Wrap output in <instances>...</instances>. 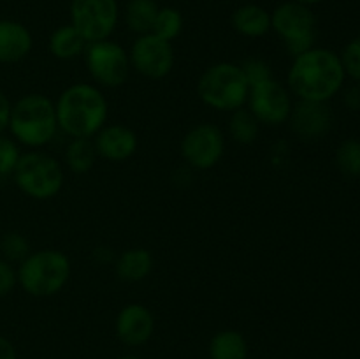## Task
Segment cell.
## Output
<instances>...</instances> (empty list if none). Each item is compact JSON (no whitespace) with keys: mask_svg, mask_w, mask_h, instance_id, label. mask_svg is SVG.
Returning a JSON list of instances; mask_svg holds the SVG:
<instances>
[{"mask_svg":"<svg viewBox=\"0 0 360 359\" xmlns=\"http://www.w3.org/2000/svg\"><path fill=\"white\" fill-rule=\"evenodd\" d=\"M231 23L243 37L259 39L271 32V13L259 4H243L232 13Z\"/></svg>","mask_w":360,"mask_h":359,"instance_id":"17","label":"cell"},{"mask_svg":"<svg viewBox=\"0 0 360 359\" xmlns=\"http://www.w3.org/2000/svg\"><path fill=\"white\" fill-rule=\"evenodd\" d=\"M210 359H248V341L239 331H218L210 341Z\"/></svg>","mask_w":360,"mask_h":359,"instance_id":"20","label":"cell"},{"mask_svg":"<svg viewBox=\"0 0 360 359\" xmlns=\"http://www.w3.org/2000/svg\"><path fill=\"white\" fill-rule=\"evenodd\" d=\"M179 150L190 169L206 171L214 168L224 157L225 136L214 123H199L183 136Z\"/></svg>","mask_w":360,"mask_h":359,"instance_id":"10","label":"cell"},{"mask_svg":"<svg viewBox=\"0 0 360 359\" xmlns=\"http://www.w3.org/2000/svg\"><path fill=\"white\" fill-rule=\"evenodd\" d=\"M157 0H129L125 7V23L137 35L150 34L158 13Z\"/></svg>","mask_w":360,"mask_h":359,"instance_id":"21","label":"cell"},{"mask_svg":"<svg viewBox=\"0 0 360 359\" xmlns=\"http://www.w3.org/2000/svg\"><path fill=\"white\" fill-rule=\"evenodd\" d=\"M70 271V259L62 250L42 248L18 264V285L34 298H49L65 287Z\"/></svg>","mask_w":360,"mask_h":359,"instance_id":"4","label":"cell"},{"mask_svg":"<svg viewBox=\"0 0 360 359\" xmlns=\"http://www.w3.org/2000/svg\"><path fill=\"white\" fill-rule=\"evenodd\" d=\"M120 359H141V358H137V355H123V358Z\"/></svg>","mask_w":360,"mask_h":359,"instance_id":"36","label":"cell"},{"mask_svg":"<svg viewBox=\"0 0 360 359\" xmlns=\"http://www.w3.org/2000/svg\"><path fill=\"white\" fill-rule=\"evenodd\" d=\"M18 285L16 267L0 257V298H6Z\"/></svg>","mask_w":360,"mask_h":359,"instance_id":"30","label":"cell"},{"mask_svg":"<svg viewBox=\"0 0 360 359\" xmlns=\"http://www.w3.org/2000/svg\"><path fill=\"white\" fill-rule=\"evenodd\" d=\"M98 157L111 162H123L132 157L139 146L137 134L123 123H105L94 136Z\"/></svg>","mask_w":360,"mask_h":359,"instance_id":"15","label":"cell"},{"mask_svg":"<svg viewBox=\"0 0 360 359\" xmlns=\"http://www.w3.org/2000/svg\"><path fill=\"white\" fill-rule=\"evenodd\" d=\"M338 169L345 176L359 178L360 176V141L347 139L336 150Z\"/></svg>","mask_w":360,"mask_h":359,"instance_id":"25","label":"cell"},{"mask_svg":"<svg viewBox=\"0 0 360 359\" xmlns=\"http://www.w3.org/2000/svg\"><path fill=\"white\" fill-rule=\"evenodd\" d=\"M295 2H301V4H304V6H315V4L326 2V0H295Z\"/></svg>","mask_w":360,"mask_h":359,"instance_id":"35","label":"cell"},{"mask_svg":"<svg viewBox=\"0 0 360 359\" xmlns=\"http://www.w3.org/2000/svg\"><path fill=\"white\" fill-rule=\"evenodd\" d=\"M11 108H13V104H11V101L7 99V95L0 90V136H2L7 130V127H9Z\"/></svg>","mask_w":360,"mask_h":359,"instance_id":"31","label":"cell"},{"mask_svg":"<svg viewBox=\"0 0 360 359\" xmlns=\"http://www.w3.org/2000/svg\"><path fill=\"white\" fill-rule=\"evenodd\" d=\"M13 178L25 196L37 201H48L58 196L65 182L62 164L44 151L21 153Z\"/></svg>","mask_w":360,"mask_h":359,"instance_id":"6","label":"cell"},{"mask_svg":"<svg viewBox=\"0 0 360 359\" xmlns=\"http://www.w3.org/2000/svg\"><path fill=\"white\" fill-rule=\"evenodd\" d=\"M246 108L259 120V123L281 125V123L288 122L294 104H292L290 92L273 77V80L250 88Z\"/></svg>","mask_w":360,"mask_h":359,"instance_id":"12","label":"cell"},{"mask_svg":"<svg viewBox=\"0 0 360 359\" xmlns=\"http://www.w3.org/2000/svg\"><path fill=\"white\" fill-rule=\"evenodd\" d=\"M116 275L120 280L130 282H143L148 278V275L153 271V256L150 250L143 248V246H136V248H129L116 259Z\"/></svg>","mask_w":360,"mask_h":359,"instance_id":"18","label":"cell"},{"mask_svg":"<svg viewBox=\"0 0 360 359\" xmlns=\"http://www.w3.org/2000/svg\"><path fill=\"white\" fill-rule=\"evenodd\" d=\"M70 25L86 42L109 39L120 20L118 0H70Z\"/></svg>","mask_w":360,"mask_h":359,"instance_id":"9","label":"cell"},{"mask_svg":"<svg viewBox=\"0 0 360 359\" xmlns=\"http://www.w3.org/2000/svg\"><path fill=\"white\" fill-rule=\"evenodd\" d=\"M83 56L91 80L98 87L118 88L129 77V51L111 39L88 42Z\"/></svg>","mask_w":360,"mask_h":359,"instance_id":"8","label":"cell"},{"mask_svg":"<svg viewBox=\"0 0 360 359\" xmlns=\"http://www.w3.org/2000/svg\"><path fill=\"white\" fill-rule=\"evenodd\" d=\"M21 157L20 144L13 137L0 136V176H13Z\"/></svg>","mask_w":360,"mask_h":359,"instance_id":"27","label":"cell"},{"mask_svg":"<svg viewBox=\"0 0 360 359\" xmlns=\"http://www.w3.org/2000/svg\"><path fill=\"white\" fill-rule=\"evenodd\" d=\"M260 123L255 116L252 115L248 108H239L231 113L229 120V132L234 141L239 144H252L259 137Z\"/></svg>","mask_w":360,"mask_h":359,"instance_id":"23","label":"cell"},{"mask_svg":"<svg viewBox=\"0 0 360 359\" xmlns=\"http://www.w3.org/2000/svg\"><path fill=\"white\" fill-rule=\"evenodd\" d=\"M345 69L340 55L327 48H311L295 56L288 70V88L299 101L327 102L341 90Z\"/></svg>","mask_w":360,"mask_h":359,"instance_id":"1","label":"cell"},{"mask_svg":"<svg viewBox=\"0 0 360 359\" xmlns=\"http://www.w3.org/2000/svg\"><path fill=\"white\" fill-rule=\"evenodd\" d=\"M345 104L348 106L350 109L357 111L360 109V87H352L345 92Z\"/></svg>","mask_w":360,"mask_h":359,"instance_id":"32","label":"cell"},{"mask_svg":"<svg viewBox=\"0 0 360 359\" xmlns=\"http://www.w3.org/2000/svg\"><path fill=\"white\" fill-rule=\"evenodd\" d=\"M0 359H18L13 341L2 334H0Z\"/></svg>","mask_w":360,"mask_h":359,"instance_id":"33","label":"cell"},{"mask_svg":"<svg viewBox=\"0 0 360 359\" xmlns=\"http://www.w3.org/2000/svg\"><path fill=\"white\" fill-rule=\"evenodd\" d=\"M34 46L30 30L21 21L0 20V63H18L27 58Z\"/></svg>","mask_w":360,"mask_h":359,"instance_id":"16","label":"cell"},{"mask_svg":"<svg viewBox=\"0 0 360 359\" xmlns=\"http://www.w3.org/2000/svg\"><path fill=\"white\" fill-rule=\"evenodd\" d=\"M197 94L207 108L232 113L246 106L250 84L238 63L218 62L200 74Z\"/></svg>","mask_w":360,"mask_h":359,"instance_id":"5","label":"cell"},{"mask_svg":"<svg viewBox=\"0 0 360 359\" xmlns=\"http://www.w3.org/2000/svg\"><path fill=\"white\" fill-rule=\"evenodd\" d=\"M11 136L18 144L42 148L58 132L55 102L42 94H27L11 108Z\"/></svg>","mask_w":360,"mask_h":359,"instance_id":"3","label":"cell"},{"mask_svg":"<svg viewBox=\"0 0 360 359\" xmlns=\"http://www.w3.org/2000/svg\"><path fill=\"white\" fill-rule=\"evenodd\" d=\"M130 67L148 80H164L174 67L172 42L164 41L155 34L137 35L129 51Z\"/></svg>","mask_w":360,"mask_h":359,"instance_id":"11","label":"cell"},{"mask_svg":"<svg viewBox=\"0 0 360 359\" xmlns=\"http://www.w3.org/2000/svg\"><path fill=\"white\" fill-rule=\"evenodd\" d=\"M340 58L343 63L345 74L354 77L355 81H360V35L348 42Z\"/></svg>","mask_w":360,"mask_h":359,"instance_id":"29","label":"cell"},{"mask_svg":"<svg viewBox=\"0 0 360 359\" xmlns=\"http://www.w3.org/2000/svg\"><path fill=\"white\" fill-rule=\"evenodd\" d=\"M58 129L70 139H91L108 123L109 104L97 84L76 83L67 87L55 102Z\"/></svg>","mask_w":360,"mask_h":359,"instance_id":"2","label":"cell"},{"mask_svg":"<svg viewBox=\"0 0 360 359\" xmlns=\"http://www.w3.org/2000/svg\"><path fill=\"white\" fill-rule=\"evenodd\" d=\"M271 30L283 39L292 58L315 48L316 16L311 7L295 0L281 2L271 13Z\"/></svg>","mask_w":360,"mask_h":359,"instance_id":"7","label":"cell"},{"mask_svg":"<svg viewBox=\"0 0 360 359\" xmlns=\"http://www.w3.org/2000/svg\"><path fill=\"white\" fill-rule=\"evenodd\" d=\"M0 253H2V259H6L7 263L20 264L30 253V243L21 232H6L0 238Z\"/></svg>","mask_w":360,"mask_h":359,"instance_id":"26","label":"cell"},{"mask_svg":"<svg viewBox=\"0 0 360 359\" xmlns=\"http://www.w3.org/2000/svg\"><path fill=\"white\" fill-rule=\"evenodd\" d=\"M292 130L297 137L304 141L320 139L329 132L333 125V113L327 102L299 101L290 113Z\"/></svg>","mask_w":360,"mask_h":359,"instance_id":"14","label":"cell"},{"mask_svg":"<svg viewBox=\"0 0 360 359\" xmlns=\"http://www.w3.org/2000/svg\"><path fill=\"white\" fill-rule=\"evenodd\" d=\"M239 67H241L250 88L257 87V84L264 83V81L273 80V73H271L269 63L264 62L262 58H246Z\"/></svg>","mask_w":360,"mask_h":359,"instance_id":"28","label":"cell"},{"mask_svg":"<svg viewBox=\"0 0 360 359\" xmlns=\"http://www.w3.org/2000/svg\"><path fill=\"white\" fill-rule=\"evenodd\" d=\"M183 30V14L179 13L176 7H160L155 18L153 28L151 34L157 37L164 39V41L172 42L176 37H179Z\"/></svg>","mask_w":360,"mask_h":359,"instance_id":"24","label":"cell"},{"mask_svg":"<svg viewBox=\"0 0 360 359\" xmlns=\"http://www.w3.org/2000/svg\"><path fill=\"white\" fill-rule=\"evenodd\" d=\"M116 336L129 347L148 344L153 336L155 317L148 306L141 303H129L116 315Z\"/></svg>","mask_w":360,"mask_h":359,"instance_id":"13","label":"cell"},{"mask_svg":"<svg viewBox=\"0 0 360 359\" xmlns=\"http://www.w3.org/2000/svg\"><path fill=\"white\" fill-rule=\"evenodd\" d=\"M94 259L97 260V263H101V264L109 263V260H112L111 248H105V246H98V248L94 250Z\"/></svg>","mask_w":360,"mask_h":359,"instance_id":"34","label":"cell"},{"mask_svg":"<svg viewBox=\"0 0 360 359\" xmlns=\"http://www.w3.org/2000/svg\"><path fill=\"white\" fill-rule=\"evenodd\" d=\"M97 157L94 139H86V137L70 139L65 148V153H63L65 165L76 175H84V172L91 171Z\"/></svg>","mask_w":360,"mask_h":359,"instance_id":"22","label":"cell"},{"mask_svg":"<svg viewBox=\"0 0 360 359\" xmlns=\"http://www.w3.org/2000/svg\"><path fill=\"white\" fill-rule=\"evenodd\" d=\"M88 42L70 23L55 28L48 39V49L55 58L74 60L86 49Z\"/></svg>","mask_w":360,"mask_h":359,"instance_id":"19","label":"cell"}]
</instances>
